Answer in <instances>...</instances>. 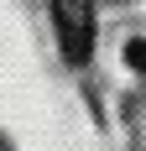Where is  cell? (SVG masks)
<instances>
[{
	"mask_svg": "<svg viewBox=\"0 0 146 151\" xmlns=\"http://www.w3.org/2000/svg\"><path fill=\"white\" fill-rule=\"evenodd\" d=\"M52 21H58L63 58L84 68L94 52V0H52Z\"/></svg>",
	"mask_w": 146,
	"mask_h": 151,
	"instance_id": "obj_1",
	"label": "cell"
},
{
	"mask_svg": "<svg viewBox=\"0 0 146 151\" xmlns=\"http://www.w3.org/2000/svg\"><path fill=\"white\" fill-rule=\"evenodd\" d=\"M125 58H131L136 68H141V73H146V42H131V47H125Z\"/></svg>",
	"mask_w": 146,
	"mask_h": 151,
	"instance_id": "obj_2",
	"label": "cell"
},
{
	"mask_svg": "<svg viewBox=\"0 0 146 151\" xmlns=\"http://www.w3.org/2000/svg\"><path fill=\"white\" fill-rule=\"evenodd\" d=\"M0 151H5V141H0Z\"/></svg>",
	"mask_w": 146,
	"mask_h": 151,
	"instance_id": "obj_3",
	"label": "cell"
}]
</instances>
